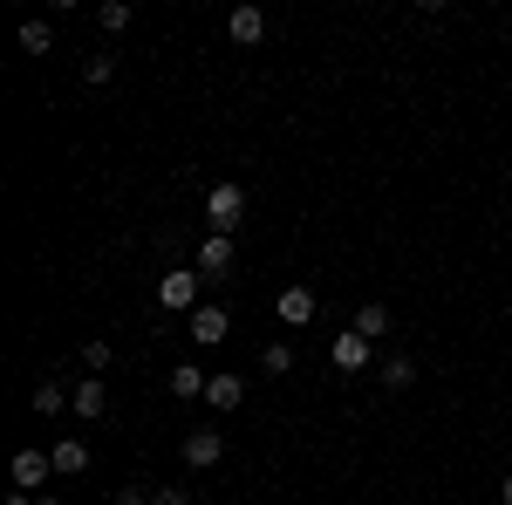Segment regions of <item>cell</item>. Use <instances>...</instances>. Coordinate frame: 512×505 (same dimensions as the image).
I'll list each match as a JSON object with an SVG mask.
<instances>
[{
    "label": "cell",
    "mask_w": 512,
    "mask_h": 505,
    "mask_svg": "<svg viewBox=\"0 0 512 505\" xmlns=\"http://www.w3.org/2000/svg\"><path fill=\"white\" fill-rule=\"evenodd\" d=\"M198 287H205V273H185V267H178V273H158V308L164 314H198Z\"/></svg>",
    "instance_id": "1"
},
{
    "label": "cell",
    "mask_w": 512,
    "mask_h": 505,
    "mask_svg": "<svg viewBox=\"0 0 512 505\" xmlns=\"http://www.w3.org/2000/svg\"><path fill=\"white\" fill-rule=\"evenodd\" d=\"M239 219H246V192H239V185H212V192H205V226L233 239Z\"/></svg>",
    "instance_id": "2"
},
{
    "label": "cell",
    "mask_w": 512,
    "mask_h": 505,
    "mask_svg": "<svg viewBox=\"0 0 512 505\" xmlns=\"http://www.w3.org/2000/svg\"><path fill=\"white\" fill-rule=\"evenodd\" d=\"M14 492H35V485H48V478H55V458H48V451H35V444H28V451H14Z\"/></svg>",
    "instance_id": "3"
},
{
    "label": "cell",
    "mask_w": 512,
    "mask_h": 505,
    "mask_svg": "<svg viewBox=\"0 0 512 505\" xmlns=\"http://www.w3.org/2000/svg\"><path fill=\"white\" fill-rule=\"evenodd\" d=\"M233 260H239V253H233V239H226V233H205V239H198V273H205V280H226Z\"/></svg>",
    "instance_id": "4"
},
{
    "label": "cell",
    "mask_w": 512,
    "mask_h": 505,
    "mask_svg": "<svg viewBox=\"0 0 512 505\" xmlns=\"http://www.w3.org/2000/svg\"><path fill=\"white\" fill-rule=\"evenodd\" d=\"M328 362H335L342 376H362V369H369V335L342 328V335H335V349H328Z\"/></svg>",
    "instance_id": "5"
},
{
    "label": "cell",
    "mask_w": 512,
    "mask_h": 505,
    "mask_svg": "<svg viewBox=\"0 0 512 505\" xmlns=\"http://www.w3.org/2000/svg\"><path fill=\"white\" fill-rule=\"evenodd\" d=\"M226 335H233V314H226V308H212V301H205V308L192 314V342H198V349H219Z\"/></svg>",
    "instance_id": "6"
},
{
    "label": "cell",
    "mask_w": 512,
    "mask_h": 505,
    "mask_svg": "<svg viewBox=\"0 0 512 505\" xmlns=\"http://www.w3.org/2000/svg\"><path fill=\"white\" fill-rule=\"evenodd\" d=\"M219 458H226V437H219V430H192V437H185V465L192 471H212Z\"/></svg>",
    "instance_id": "7"
},
{
    "label": "cell",
    "mask_w": 512,
    "mask_h": 505,
    "mask_svg": "<svg viewBox=\"0 0 512 505\" xmlns=\"http://www.w3.org/2000/svg\"><path fill=\"white\" fill-rule=\"evenodd\" d=\"M280 321H287V328H308V321H315V287H280Z\"/></svg>",
    "instance_id": "8"
},
{
    "label": "cell",
    "mask_w": 512,
    "mask_h": 505,
    "mask_svg": "<svg viewBox=\"0 0 512 505\" xmlns=\"http://www.w3.org/2000/svg\"><path fill=\"white\" fill-rule=\"evenodd\" d=\"M48 458H55V478H82V471H89V444H82V437H62Z\"/></svg>",
    "instance_id": "9"
},
{
    "label": "cell",
    "mask_w": 512,
    "mask_h": 505,
    "mask_svg": "<svg viewBox=\"0 0 512 505\" xmlns=\"http://www.w3.org/2000/svg\"><path fill=\"white\" fill-rule=\"evenodd\" d=\"M205 383H212V376H205L198 362H178V369L164 376V389H171V396H185V403H198V396H205Z\"/></svg>",
    "instance_id": "10"
},
{
    "label": "cell",
    "mask_w": 512,
    "mask_h": 505,
    "mask_svg": "<svg viewBox=\"0 0 512 505\" xmlns=\"http://www.w3.org/2000/svg\"><path fill=\"white\" fill-rule=\"evenodd\" d=\"M226 35H233L239 48H253V41L267 35V14H260V7H233V21H226Z\"/></svg>",
    "instance_id": "11"
},
{
    "label": "cell",
    "mask_w": 512,
    "mask_h": 505,
    "mask_svg": "<svg viewBox=\"0 0 512 505\" xmlns=\"http://www.w3.org/2000/svg\"><path fill=\"white\" fill-rule=\"evenodd\" d=\"M205 403L226 417V410H239V403H246V383H239V376H212V383H205Z\"/></svg>",
    "instance_id": "12"
},
{
    "label": "cell",
    "mask_w": 512,
    "mask_h": 505,
    "mask_svg": "<svg viewBox=\"0 0 512 505\" xmlns=\"http://www.w3.org/2000/svg\"><path fill=\"white\" fill-rule=\"evenodd\" d=\"M103 403H110V389H103V376H89V383H76V396H69V410H76V417H103Z\"/></svg>",
    "instance_id": "13"
},
{
    "label": "cell",
    "mask_w": 512,
    "mask_h": 505,
    "mask_svg": "<svg viewBox=\"0 0 512 505\" xmlns=\"http://www.w3.org/2000/svg\"><path fill=\"white\" fill-rule=\"evenodd\" d=\"M410 383H417V362H410V355H390V362H383V389H390V396H403Z\"/></svg>",
    "instance_id": "14"
},
{
    "label": "cell",
    "mask_w": 512,
    "mask_h": 505,
    "mask_svg": "<svg viewBox=\"0 0 512 505\" xmlns=\"http://www.w3.org/2000/svg\"><path fill=\"white\" fill-rule=\"evenodd\" d=\"M355 335H369V342H383V335H390V308H383V301H369V308L355 314Z\"/></svg>",
    "instance_id": "15"
},
{
    "label": "cell",
    "mask_w": 512,
    "mask_h": 505,
    "mask_svg": "<svg viewBox=\"0 0 512 505\" xmlns=\"http://www.w3.org/2000/svg\"><path fill=\"white\" fill-rule=\"evenodd\" d=\"M69 396H76V389H62V383H35V410H41V417H55V410H69Z\"/></svg>",
    "instance_id": "16"
},
{
    "label": "cell",
    "mask_w": 512,
    "mask_h": 505,
    "mask_svg": "<svg viewBox=\"0 0 512 505\" xmlns=\"http://www.w3.org/2000/svg\"><path fill=\"white\" fill-rule=\"evenodd\" d=\"M21 48H28V55H48V48H55V28H48V21H28V28H21Z\"/></svg>",
    "instance_id": "17"
},
{
    "label": "cell",
    "mask_w": 512,
    "mask_h": 505,
    "mask_svg": "<svg viewBox=\"0 0 512 505\" xmlns=\"http://www.w3.org/2000/svg\"><path fill=\"white\" fill-rule=\"evenodd\" d=\"M260 369H267V376H287V369H294V349H287V342H267V349H260Z\"/></svg>",
    "instance_id": "18"
},
{
    "label": "cell",
    "mask_w": 512,
    "mask_h": 505,
    "mask_svg": "<svg viewBox=\"0 0 512 505\" xmlns=\"http://www.w3.org/2000/svg\"><path fill=\"white\" fill-rule=\"evenodd\" d=\"M110 76H117V62H110V55H89V62H82V82H89V89H103Z\"/></svg>",
    "instance_id": "19"
},
{
    "label": "cell",
    "mask_w": 512,
    "mask_h": 505,
    "mask_svg": "<svg viewBox=\"0 0 512 505\" xmlns=\"http://www.w3.org/2000/svg\"><path fill=\"white\" fill-rule=\"evenodd\" d=\"M96 21H103L110 35H123V28H130V7H123V0H103V7H96Z\"/></svg>",
    "instance_id": "20"
},
{
    "label": "cell",
    "mask_w": 512,
    "mask_h": 505,
    "mask_svg": "<svg viewBox=\"0 0 512 505\" xmlns=\"http://www.w3.org/2000/svg\"><path fill=\"white\" fill-rule=\"evenodd\" d=\"M151 505H192L185 485H151Z\"/></svg>",
    "instance_id": "21"
},
{
    "label": "cell",
    "mask_w": 512,
    "mask_h": 505,
    "mask_svg": "<svg viewBox=\"0 0 512 505\" xmlns=\"http://www.w3.org/2000/svg\"><path fill=\"white\" fill-rule=\"evenodd\" d=\"M82 362H89V376H103V369H110V342H89V349H82Z\"/></svg>",
    "instance_id": "22"
},
{
    "label": "cell",
    "mask_w": 512,
    "mask_h": 505,
    "mask_svg": "<svg viewBox=\"0 0 512 505\" xmlns=\"http://www.w3.org/2000/svg\"><path fill=\"white\" fill-rule=\"evenodd\" d=\"M117 505H151V485H123Z\"/></svg>",
    "instance_id": "23"
},
{
    "label": "cell",
    "mask_w": 512,
    "mask_h": 505,
    "mask_svg": "<svg viewBox=\"0 0 512 505\" xmlns=\"http://www.w3.org/2000/svg\"><path fill=\"white\" fill-rule=\"evenodd\" d=\"M7 505H35V492H7Z\"/></svg>",
    "instance_id": "24"
},
{
    "label": "cell",
    "mask_w": 512,
    "mask_h": 505,
    "mask_svg": "<svg viewBox=\"0 0 512 505\" xmlns=\"http://www.w3.org/2000/svg\"><path fill=\"white\" fill-rule=\"evenodd\" d=\"M499 505H512V478H506V485H499Z\"/></svg>",
    "instance_id": "25"
},
{
    "label": "cell",
    "mask_w": 512,
    "mask_h": 505,
    "mask_svg": "<svg viewBox=\"0 0 512 505\" xmlns=\"http://www.w3.org/2000/svg\"><path fill=\"white\" fill-rule=\"evenodd\" d=\"M35 505H62V499H55V492H41V499H35Z\"/></svg>",
    "instance_id": "26"
}]
</instances>
